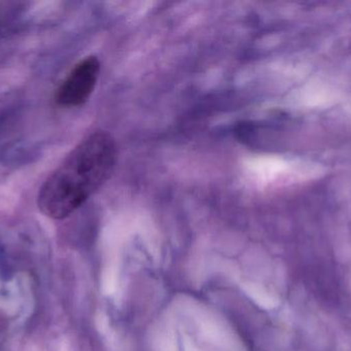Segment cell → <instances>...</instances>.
<instances>
[{
	"instance_id": "obj_1",
	"label": "cell",
	"mask_w": 351,
	"mask_h": 351,
	"mask_svg": "<svg viewBox=\"0 0 351 351\" xmlns=\"http://www.w3.org/2000/svg\"><path fill=\"white\" fill-rule=\"evenodd\" d=\"M117 156V144L108 133L96 132L82 140L43 183L39 210L53 220L73 214L109 179Z\"/></svg>"
},
{
	"instance_id": "obj_2",
	"label": "cell",
	"mask_w": 351,
	"mask_h": 351,
	"mask_svg": "<svg viewBox=\"0 0 351 351\" xmlns=\"http://www.w3.org/2000/svg\"><path fill=\"white\" fill-rule=\"evenodd\" d=\"M100 70V61L95 56L76 64L58 88L56 102L66 107L84 104L95 90Z\"/></svg>"
}]
</instances>
